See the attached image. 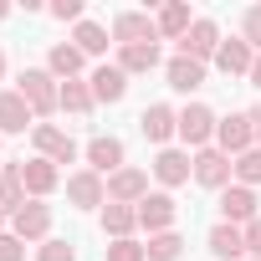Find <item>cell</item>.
Wrapping results in <instances>:
<instances>
[{
    "instance_id": "4316f807",
    "label": "cell",
    "mask_w": 261,
    "mask_h": 261,
    "mask_svg": "<svg viewBox=\"0 0 261 261\" xmlns=\"http://www.w3.org/2000/svg\"><path fill=\"white\" fill-rule=\"evenodd\" d=\"M67 41H72L82 57H108V41H113V36H108V26H97V21H77Z\"/></svg>"
},
{
    "instance_id": "60d3db41",
    "label": "cell",
    "mask_w": 261,
    "mask_h": 261,
    "mask_svg": "<svg viewBox=\"0 0 261 261\" xmlns=\"http://www.w3.org/2000/svg\"><path fill=\"white\" fill-rule=\"evenodd\" d=\"M0 169H6V159H0Z\"/></svg>"
},
{
    "instance_id": "8d00e7d4",
    "label": "cell",
    "mask_w": 261,
    "mask_h": 261,
    "mask_svg": "<svg viewBox=\"0 0 261 261\" xmlns=\"http://www.w3.org/2000/svg\"><path fill=\"white\" fill-rule=\"evenodd\" d=\"M251 87H261V51H256V62H251V77H246Z\"/></svg>"
},
{
    "instance_id": "5bb4252c",
    "label": "cell",
    "mask_w": 261,
    "mask_h": 261,
    "mask_svg": "<svg viewBox=\"0 0 261 261\" xmlns=\"http://www.w3.org/2000/svg\"><path fill=\"white\" fill-rule=\"evenodd\" d=\"M36 128V113L26 108V97L16 87H0V139H16V134H31Z\"/></svg>"
},
{
    "instance_id": "1f68e13d",
    "label": "cell",
    "mask_w": 261,
    "mask_h": 261,
    "mask_svg": "<svg viewBox=\"0 0 261 261\" xmlns=\"http://www.w3.org/2000/svg\"><path fill=\"white\" fill-rule=\"evenodd\" d=\"M36 261H77V246H72V241H62V236H51V241H41V246H36Z\"/></svg>"
},
{
    "instance_id": "30bf717a",
    "label": "cell",
    "mask_w": 261,
    "mask_h": 261,
    "mask_svg": "<svg viewBox=\"0 0 261 261\" xmlns=\"http://www.w3.org/2000/svg\"><path fill=\"white\" fill-rule=\"evenodd\" d=\"M195 185H205V190H215V195H220L225 185H236V159H230V154H220L215 144H210V149H200V154H195Z\"/></svg>"
},
{
    "instance_id": "44dd1931",
    "label": "cell",
    "mask_w": 261,
    "mask_h": 261,
    "mask_svg": "<svg viewBox=\"0 0 261 261\" xmlns=\"http://www.w3.org/2000/svg\"><path fill=\"white\" fill-rule=\"evenodd\" d=\"M149 195V169H118L113 179H108V205H139Z\"/></svg>"
},
{
    "instance_id": "9c48e42d",
    "label": "cell",
    "mask_w": 261,
    "mask_h": 261,
    "mask_svg": "<svg viewBox=\"0 0 261 261\" xmlns=\"http://www.w3.org/2000/svg\"><path fill=\"white\" fill-rule=\"evenodd\" d=\"M154 179H159V190H179V185H190L195 179V154L190 149H159L154 154Z\"/></svg>"
},
{
    "instance_id": "8fae6325",
    "label": "cell",
    "mask_w": 261,
    "mask_h": 261,
    "mask_svg": "<svg viewBox=\"0 0 261 261\" xmlns=\"http://www.w3.org/2000/svg\"><path fill=\"white\" fill-rule=\"evenodd\" d=\"M67 205L72 210H102L108 205V179L92 169H72L67 174Z\"/></svg>"
},
{
    "instance_id": "b9f144b4",
    "label": "cell",
    "mask_w": 261,
    "mask_h": 261,
    "mask_svg": "<svg viewBox=\"0 0 261 261\" xmlns=\"http://www.w3.org/2000/svg\"><path fill=\"white\" fill-rule=\"evenodd\" d=\"M246 261H256V256H246Z\"/></svg>"
},
{
    "instance_id": "7a4b0ae2",
    "label": "cell",
    "mask_w": 261,
    "mask_h": 261,
    "mask_svg": "<svg viewBox=\"0 0 261 261\" xmlns=\"http://www.w3.org/2000/svg\"><path fill=\"white\" fill-rule=\"evenodd\" d=\"M215 128H220V118H215L210 102H185V108H179V144H185L190 154H200V149L215 144Z\"/></svg>"
},
{
    "instance_id": "484cf974",
    "label": "cell",
    "mask_w": 261,
    "mask_h": 261,
    "mask_svg": "<svg viewBox=\"0 0 261 261\" xmlns=\"http://www.w3.org/2000/svg\"><path fill=\"white\" fill-rule=\"evenodd\" d=\"M26 200H31V195H26V179H21V159H16V164L6 159V169H0V210L16 215Z\"/></svg>"
},
{
    "instance_id": "277c9868",
    "label": "cell",
    "mask_w": 261,
    "mask_h": 261,
    "mask_svg": "<svg viewBox=\"0 0 261 261\" xmlns=\"http://www.w3.org/2000/svg\"><path fill=\"white\" fill-rule=\"evenodd\" d=\"M31 144H36V154L51 159L57 169H62V164H77V154H82L77 139L67 134V128H57V123H36V128H31Z\"/></svg>"
},
{
    "instance_id": "f1b7e54d",
    "label": "cell",
    "mask_w": 261,
    "mask_h": 261,
    "mask_svg": "<svg viewBox=\"0 0 261 261\" xmlns=\"http://www.w3.org/2000/svg\"><path fill=\"white\" fill-rule=\"evenodd\" d=\"M144 251H149V261H179V256H185V236H179V230L149 236V241H144Z\"/></svg>"
},
{
    "instance_id": "3957f363",
    "label": "cell",
    "mask_w": 261,
    "mask_h": 261,
    "mask_svg": "<svg viewBox=\"0 0 261 261\" xmlns=\"http://www.w3.org/2000/svg\"><path fill=\"white\" fill-rule=\"evenodd\" d=\"M256 108L251 113H225L220 118V128H215V149L220 154H230V159H241L246 149H256Z\"/></svg>"
},
{
    "instance_id": "ac0fdd59",
    "label": "cell",
    "mask_w": 261,
    "mask_h": 261,
    "mask_svg": "<svg viewBox=\"0 0 261 261\" xmlns=\"http://www.w3.org/2000/svg\"><path fill=\"white\" fill-rule=\"evenodd\" d=\"M154 26H159V41H185V31L195 26V11H190V0H164V6L154 11Z\"/></svg>"
},
{
    "instance_id": "74e56055",
    "label": "cell",
    "mask_w": 261,
    "mask_h": 261,
    "mask_svg": "<svg viewBox=\"0 0 261 261\" xmlns=\"http://www.w3.org/2000/svg\"><path fill=\"white\" fill-rule=\"evenodd\" d=\"M16 16V6H11V0H0V21H11Z\"/></svg>"
},
{
    "instance_id": "9a60e30c",
    "label": "cell",
    "mask_w": 261,
    "mask_h": 261,
    "mask_svg": "<svg viewBox=\"0 0 261 261\" xmlns=\"http://www.w3.org/2000/svg\"><path fill=\"white\" fill-rule=\"evenodd\" d=\"M87 87H92L97 108H102V102H123V97H128V72H123L118 62H97V67L87 72Z\"/></svg>"
},
{
    "instance_id": "2e32d148",
    "label": "cell",
    "mask_w": 261,
    "mask_h": 261,
    "mask_svg": "<svg viewBox=\"0 0 261 261\" xmlns=\"http://www.w3.org/2000/svg\"><path fill=\"white\" fill-rule=\"evenodd\" d=\"M21 179H26V195H31V200H46V195H57V190L67 185L62 169H57L51 159H41V154H36V159H21Z\"/></svg>"
},
{
    "instance_id": "d590c367",
    "label": "cell",
    "mask_w": 261,
    "mask_h": 261,
    "mask_svg": "<svg viewBox=\"0 0 261 261\" xmlns=\"http://www.w3.org/2000/svg\"><path fill=\"white\" fill-rule=\"evenodd\" d=\"M246 256H256V261H261V215L246 225Z\"/></svg>"
},
{
    "instance_id": "e0dca14e",
    "label": "cell",
    "mask_w": 261,
    "mask_h": 261,
    "mask_svg": "<svg viewBox=\"0 0 261 261\" xmlns=\"http://www.w3.org/2000/svg\"><path fill=\"white\" fill-rule=\"evenodd\" d=\"M256 205H261V200H256V190H246V185H225V190H220V220H230V225H241V230L261 215Z\"/></svg>"
},
{
    "instance_id": "603a6c76",
    "label": "cell",
    "mask_w": 261,
    "mask_h": 261,
    "mask_svg": "<svg viewBox=\"0 0 261 261\" xmlns=\"http://www.w3.org/2000/svg\"><path fill=\"white\" fill-rule=\"evenodd\" d=\"M46 72H51L57 82H77V77L87 72V57H82L72 41H51V51H46Z\"/></svg>"
},
{
    "instance_id": "e575fe53",
    "label": "cell",
    "mask_w": 261,
    "mask_h": 261,
    "mask_svg": "<svg viewBox=\"0 0 261 261\" xmlns=\"http://www.w3.org/2000/svg\"><path fill=\"white\" fill-rule=\"evenodd\" d=\"M0 261H26V241L6 230V236H0Z\"/></svg>"
},
{
    "instance_id": "4fadbf2b",
    "label": "cell",
    "mask_w": 261,
    "mask_h": 261,
    "mask_svg": "<svg viewBox=\"0 0 261 261\" xmlns=\"http://www.w3.org/2000/svg\"><path fill=\"white\" fill-rule=\"evenodd\" d=\"M220 41H225V36H220V26H215L210 16H195V26H190V31H185V41H179V57H195V62H205V67H210V62H215V51H220Z\"/></svg>"
},
{
    "instance_id": "4dcf8cb0",
    "label": "cell",
    "mask_w": 261,
    "mask_h": 261,
    "mask_svg": "<svg viewBox=\"0 0 261 261\" xmlns=\"http://www.w3.org/2000/svg\"><path fill=\"white\" fill-rule=\"evenodd\" d=\"M241 41H246L251 51H261V0L241 11Z\"/></svg>"
},
{
    "instance_id": "ffe728a7",
    "label": "cell",
    "mask_w": 261,
    "mask_h": 261,
    "mask_svg": "<svg viewBox=\"0 0 261 261\" xmlns=\"http://www.w3.org/2000/svg\"><path fill=\"white\" fill-rule=\"evenodd\" d=\"M205 246H210L215 261H246V230L230 225V220H215L210 236H205Z\"/></svg>"
},
{
    "instance_id": "f546056e",
    "label": "cell",
    "mask_w": 261,
    "mask_h": 261,
    "mask_svg": "<svg viewBox=\"0 0 261 261\" xmlns=\"http://www.w3.org/2000/svg\"><path fill=\"white\" fill-rule=\"evenodd\" d=\"M236 185H246V190L261 185V149H246V154L236 159Z\"/></svg>"
},
{
    "instance_id": "f35d334b",
    "label": "cell",
    "mask_w": 261,
    "mask_h": 261,
    "mask_svg": "<svg viewBox=\"0 0 261 261\" xmlns=\"http://www.w3.org/2000/svg\"><path fill=\"white\" fill-rule=\"evenodd\" d=\"M0 82H6V51H0Z\"/></svg>"
},
{
    "instance_id": "836d02e7",
    "label": "cell",
    "mask_w": 261,
    "mask_h": 261,
    "mask_svg": "<svg viewBox=\"0 0 261 261\" xmlns=\"http://www.w3.org/2000/svg\"><path fill=\"white\" fill-rule=\"evenodd\" d=\"M51 21H62V26H77V21H87V11H82V0H51Z\"/></svg>"
},
{
    "instance_id": "52a82bcc",
    "label": "cell",
    "mask_w": 261,
    "mask_h": 261,
    "mask_svg": "<svg viewBox=\"0 0 261 261\" xmlns=\"http://www.w3.org/2000/svg\"><path fill=\"white\" fill-rule=\"evenodd\" d=\"M113 46H139V41H159V26H154V11H118L113 26H108Z\"/></svg>"
},
{
    "instance_id": "5b68a950",
    "label": "cell",
    "mask_w": 261,
    "mask_h": 261,
    "mask_svg": "<svg viewBox=\"0 0 261 261\" xmlns=\"http://www.w3.org/2000/svg\"><path fill=\"white\" fill-rule=\"evenodd\" d=\"M174 220H179V205H174L169 190H149V195L139 200V230L164 236V230H174Z\"/></svg>"
},
{
    "instance_id": "d4e9b609",
    "label": "cell",
    "mask_w": 261,
    "mask_h": 261,
    "mask_svg": "<svg viewBox=\"0 0 261 261\" xmlns=\"http://www.w3.org/2000/svg\"><path fill=\"white\" fill-rule=\"evenodd\" d=\"M139 230V205H102V236L108 241H134Z\"/></svg>"
},
{
    "instance_id": "ba28073f",
    "label": "cell",
    "mask_w": 261,
    "mask_h": 261,
    "mask_svg": "<svg viewBox=\"0 0 261 261\" xmlns=\"http://www.w3.org/2000/svg\"><path fill=\"white\" fill-rule=\"evenodd\" d=\"M82 159H87V169L102 174V179H113L118 169H128V149H123V139H113V134H97V139L82 149Z\"/></svg>"
},
{
    "instance_id": "6da1fadb",
    "label": "cell",
    "mask_w": 261,
    "mask_h": 261,
    "mask_svg": "<svg viewBox=\"0 0 261 261\" xmlns=\"http://www.w3.org/2000/svg\"><path fill=\"white\" fill-rule=\"evenodd\" d=\"M16 92L26 97V108L36 113V123H46L51 113H62V82H57L46 67H21V77H16Z\"/></svg>"
},
{
    "instance_id": "ab89813d",
    "label": "cell",
    "mask_w": 261,
    "mask_h": 261,
    "mask_svg": "<svg viewBox=\"0 0 261 261\" xmlns=\"http://www.w3.org/2000/svg\"><path fill=\"white\" fill-rule=\"evenodd\" d=\"M6 220H11V215H6V210H0V236H6Z\"/></svg>"
},
{
    "instance_id": "d6a6232c",
    "label": "cell",
    "mask_w": 261,
    "mask_h": 261,
    "mask_svg": "<svg viewBox=\"0 0 261 261\" xmlns=\"http://www.w3.org/2000/svg\"><path fill=\"white\" fill-rule=\"evenodd\" d=\"M108 261H149V251H144V241H108V251H102Z\"/></svg>"
},
{
    "instance_id": "7402d4cb",
    "label": "cell",
    "mask_w": 261,
    "mask_h": 261,
    "mask_svg": "<svg viewBox=\"0 0 261 261\" xmlns=\"http://www.w3.org/2000/svg\"><path fill=\"white\" fill-rule=\"evenodd\" d=\"M251 62H256V51H251V46H246L241 36H225L210 67H215L220 77H251Z\"/></svg>"
},
{
    "instance_id": "8992f818",
    "label": "cell",
    "mask_w": 261,
    "mask_h": 261,
    "mask_svg": "<svg viewBox=\"0 0 261 261\" xmlns=\"http://www.w3.org/2000/svg\"><path fill=\"white\" fill-rule=\"evenodd\" d=\"M11 236H21L26 246L51 241V205H46V200H26V205L11 215Z\"/></svg>"
},
{
    "instance_id": "d6986e66",
    "label": "cell",
    "mask_w": 261,
    "mask_h": 261,
    "mask_svg": "<svg viewBox=\"0 0 261 261\" xmlns=\"http://www.w3.org/2000/svg\"><path fill=\"white\" fill-rule=\"evenodd\" d=\"M205 72H210L205 62H195V57H179V51H174V57L164 62V82H169L174 92H185V97L205 87Z\"/></svg>"
},
{
    "instance_id": "83f0119b",
    "label": "cell",
    "mask_w": 261,
    "mask_h": 261,
    "mask_svg": "<svg viewBox=\"0 0 261 261\" xmlns=\"http://www.w3.org/2000/svg\"><path fill=\"white\" fill-rule=\"evenodd\" d=\"M92 108H97V97H92L87 77H77V82H62V113H67V118H87Z\"/></svg>"
},
{
    "instance_id": "cb8c5ba5",
    "label": "cell",
    "mask_w": 261,
    "mask_h": 261,
    "mask_svg": "<svg viewBox=\"0 0 261 261\" xmlns=\"http://www.w3.org/2000/svg\"><path fill=\"white\" fill-rule=\"evenodd\" d=\"M118 67L128 77H139V72H159L164 67V51L159 41H139V46H118Z\"/></svg>"
},
{
    "instance_id": "7c38bea8",
    "label": "cell",
    "mask_w": 261,
    "mask_h": 261,
    "mask_svg": "<svg viewBox=\"0 0 261 261\" xmlns=\"http://www.w3.org/2000/svg\"><path fill=\"white\" fill-rule=\"evenodd\" d=\"M139 134H144L149 144L169 149V139H179V108H169V102H149V108L139 113Z\"/></svg>"
}]
</instances>
